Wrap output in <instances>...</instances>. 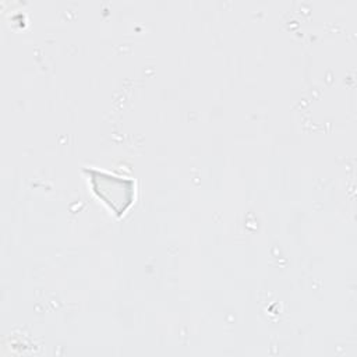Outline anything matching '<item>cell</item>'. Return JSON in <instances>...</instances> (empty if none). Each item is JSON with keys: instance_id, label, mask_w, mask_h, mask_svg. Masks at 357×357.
I'll use <instances>...</instances> for the list:
<instances>
[{"instance_id": "cell-1", "label": "cell", "mask_w": 357, "mask_h": 357, "mask_svg": "<svg viewBox=\"0 0 357 357\" xmlns=\"http://www.w3.org/2000/svg\"><path fill=\"white\" fill-rule=\"evenodd\" d=\"M95 192L109 204L117 213H121L131 204L134 195V183L98 170H89Z\"/></svg>"}]
</instances>
